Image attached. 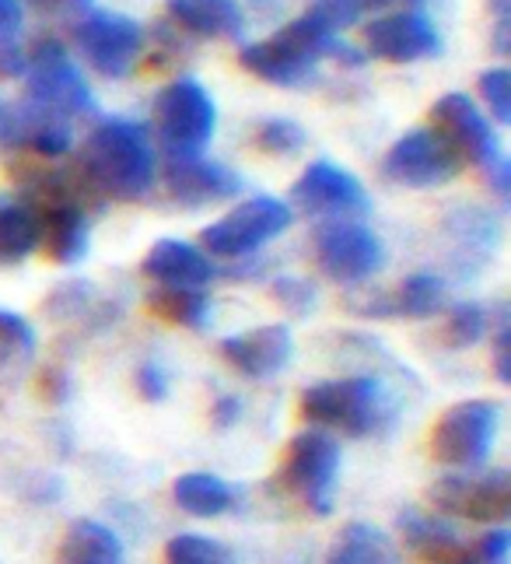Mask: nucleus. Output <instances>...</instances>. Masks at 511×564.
Instances as JSON below:
<instances>
[{
    "label": "nucleus",
    "mask_w": 511,
    "mask_h": 564,
    "mask_svg": "<svg viewBox=\"0 0 511 564\" xmlns=\"http://www.w3.org/2000/svg\"><path fill=\"white\" fill-rule=\"evenodd\" d=\"M81 180L102 200H144L159 183V154H154L151 130L123 116L98 120L81 151Z\"/></svg>",
    "instance_id": "f257e3e1"
},
{
    "label": "nucleus",
    "mask_w": 511,
    "mask_h": 564,
    "mask_svg": "<svg viewBox=\"0 0 511 564\" xmlns=\"http://www.w3.org/2000/svg\"><path fill=\"white\" fill-rule=\"evenodd\" d=\"M323 61H340L347 67L365 64V50H354L347 39L333 35L326 25H319L308 11L294 18L284 29H278L267 39L242 46L239 64L260 77L267 85L278 88H305L316 82Z\"/></svg>",
    "instance_id": "f03ea898"
},
{
    "label": "nucleus",
    "mask_w": 511,
    "mask_h": 564,
    "mask_svg": "<svg viewBox=\"0 0 511 564\" xmlns=\"http://www.w3.org/2000/svg\"><path fill=\"white\" fill-rule=\"evenodd\" d=\"M400 403L379 376H347L312 382L302 393V417L319 432H344L365 438L396 421Z\"/></svg>",
    "instance_id": "7ed1b4c3"
},
{
    "label": "nucleus",
    "mask_w": 511,
    "mask_h": 564,
    "mask_svg": "<svg viewBox=\"0 0 511 564\" xmlns=\"http://www.w3.org/2000/svg\"><path fill=\"white\" fill-rule=\"evenodd\" d=\"M151 130L168 162L204 159L218 133V106L196 77H175L154 95Z\"/></svg>",
    "instance_id": "20e7f679"
},
{
    "label": "nucleus",
    "mask_w": 511,
    "mask_h": 564,
    "mask_svg": "<svg viewBox=\"0 0 511 564\" xmlns=\"http://www.w3.org/2000/svg\"><path fill=\"white\" fill-rule=\"evenodd\" d=\"M431 127L456 148V154L466 162H474L487 186L498 193L501 200H508L511 193V165L504 144L498 138V127L490 123V116L474 102V95L466 91H448L431 109Z\"/></svg>",
    "instance_id": "39448f33"
},
{
    "label": "nucleus",
    "mask_w": 511,
    "mask_h": 564,
    "mask_svg": "<svg viewBox=\"0 0 511 564\" xmlns=\"http://www.w3.org/2000/svg\"><path fill=\"white\" fill-rule=\"evenodd\" d=\"M340 477V445L329 432H302L287 442L278 466V488L302 501L312 516L333 512V495H337Z\"/></svg>",
    "instance_id": "423d86ee"
},
{
    "label": "nucleus",
    "mask_w": 511,
    "mask_h": 564,
    "mask_svg": "<svg viewBox=\"0 0 511 564\" xmlns=\"http://www.w3.org/2000/svg\"><path fill=\"white\" fill-rule=\"evenodd\" d=\"M29 67H25V99L43 106L64 120H77V116L95 112V95L85 82L81 67H74L64 43L56 35H39L25 50Z\"/></svg>",
    "instance_id": "0eeeda50"
},
{
    "label": "nucleus",
    "mask_w": 511,
    "mask_h": 564,
    "mask_svg": "<svg viewBox=\"0 0 511 564\" xmlns=\"http://www.w3.org/2000/svg\"><path fill=\"white\" fill-rule=\"evenodd\" d=\"M501 432V406L494 400H459L431 427V456L456 474L487 463Z\"/></svg>",
    "instance_id": "6e6552de"
},
{
    "label": "nucleus",
    "mask_w": 511,
    "mask_h": 564,
    "mask_svg": "<svg viewBox=\"0 0 511 564\" xmlns=\"http://www.w3.org/2000/svg\"><path fill=\"white\" fill-rule=\"evenodd\" d=\"M291 218L294 214L284 200L260 193V197L235 204L218 221H210L200 231V246L207 257L242 260V257H252L256 249H263L267 242H273L281 231H287Z\"/></svg>",
    "instance_id": "1a4fd4ad"
},
{
    "label": "nucleus",
    "mask_w": 511,
    "mask_h": 564,
    "mask_svg": "<svg viewBox=\"0 0 511 564\" xmlns=\"http://www.w3.org/2000/svg\"><path fill=\"white\" fill-rule=\"evenodd\" d=\"M70 39L77 53H81V61L95 74L109 77V82L130 77L144 56V29L120 11H102V8L85 11L70 29Z\"/></svg>",
    "instance_id": "9d476101"
},
{
    "label": "nucleus",
    "mask_w": 511,
    "mask_h": 564,
    "mask_svg": "<svg viewBox=\"0 0 511 564\" xmlns=\"http://www.w3.org/2000/svg\"><path fill=\"white\" fill-rule=\"evenodd\" d=\"M463 172V159L456 154L435 127H417L385 151L382 176L392 186L406 189H438Z\"/></svg>",
    "instance_id": "9b49d317"
},
{
    "label": "nucleus",
    "mask_w": 511,
    "mask_h": 564,
    "mask_svg": "<svg viewBox=\"0 0 511 564\" xmlns=\"http://www.w3.org/2000/svg\"><path fill=\"white\" fill-rule=\"evenodd\" d=\"M319 270L344 288L376 278L385 263L382 239L361 221H323L312 236Z\"/></svg>",
    "instance_id": "f8f14e48"
},
{
    "label": "nucleus",
    "mask_w": 511,
    "mask_h": 564,
    "mask_svg": "<svg viewBox=\"0 0 511 564\" xmlns=\"http://www.w3.org/2000/svg\"><path fill=\"white\" fill-rule=\"evenodd\" d=\"M291 204L308 218L326 221H354L371 210L368 189L354 172L340 169L329 159H316L291 186Z\"/></svg>",
    "instance_id": "ddd939ff"
},
{
    "label": "nucleus",
    "mask_w": 511,
    "mask_h": 564,
    "mask_svg": "<svg viewBox=\"0 0 511 564\" xmlns=\"http://www.w3.org/2000/svg\"><path fill=\"white\" fill-rule=\"evenodd\" d=\"M445 39L427 11H385L365 25V56L382 64H421L435 61Z\"/></svg>",
    "instance_id": "4468645a"
},
{
    "label": "nucleus",
    "mask_w": 511,
    "mask_h": 564,
    "mask_svg": "<svg viewBox=\"0 0 511 564\" xmlns=\"http://www.w3.org/2000/svg\"><path fill=\"white\" fill-rule=\"evenodd\" d=\"M427 501L442 516H463L474 522H504L511 512V474H448L431 484Z\"/></svg>",
    "instance_id": "2eb2a0df"
},
{
    "label": "nucleus",
    "mask_w": 511,
    "mask_h": 564,
    "mask_svg": "<svg viewBox=\"0 0 511 564\" xmlns=\"http://www.w3.org/2000/svg\"><path fill=\"white\" fill-rule=\"evenodd\" d=\"M74 144L70 120L56 116L29 99H18L0 109V148L25 151L35 159H64Z\"/></svg>",
    "instance_id": "dca6fc26"
},
{
    "label": "nucleus",
    "mask_w": 511,
    "mask_h": 564,
    "mask_svg": "<svg viewBox=\"0 0 511 564\" xmlns=\"http://www.w3.org/2000/svg\"><path fill=\"white\" fill-rule=\"evenodd\" d=\"M218 355L225 358V365H231L235 372L246 379H273L291 365L294 337L284 323L256 326V329H246V334L225 337L218 344Z\"/></svg>",
    "instance_id": "f3484780"
},
{
    "label": "nucleus",
    "mask_w": 511,
    "mask_h": 564,
    "mask_svg": "<svg viewBox=\"0 0 511 564\" xmlns=\"http://www.w3.org/2000/svg\"><path fill=\"white\" fill-rule=\"evenodd\" d=\"M39 214V231H43V242L39 249H46V257L61 267H74L88 257L91 246V225H88V210L81 200L70 197H43L29 204Z\"/></svg>",
    "instance_id": "a211bd4d"
},
{
    "label": "nucleus",
    "mask_w": 511,
    "mask_h": 564,
    "mask_svg": "<svg viewBox=\"0 0 511 564\" xmlns=\"http://www.w3.org/2000/svg\"><path fill=\"white\" fill-rule=\"evenodd\" d=\"M165 193L168 200H175L186 210L196 207H210V204H225L242 193V176L231 172L221 162L210 159H186V162H165Z\"/></svg>",
    "instance_id": "6ab92c4d"
},
{
    "label": "nucleus",
    "mask_w": 511,
    "mask_h": 564,
    "mask_svg": "<svg viewBox=\"0 0 511 564\" xmlns=\"http://www.w3.org/2000/svg\"><path fill=\"white\" fill-rule=\"evenodd\" d=\"M144 278L154 281V288H207L218 278V267L193 242L183 239H159L141 263Z\"/></svg>",
    "instance_id": "aec40b11"
},
{
    "label": "nucleus",
    "mask_w": 511,
    "mask_h": 564,
    "mask_svg": "<svg viewBox=\"0 0 511 564\" xmlns=\"http://www.w3.org/2000/svg\"><path fill=\"white\" fill-rule=\"evenodd\" d=\"M168 22L196 39H242L246 11L239 0H165Z\"/></svg>",
    "instance_id": "412c9836"
},
{
    "label": "nucleus",
    "mask_w": 511,
    "mask_h": 564,
    "mask_svg": "<svg viewBox=\"0 0 511 564\" xmlns=\"http://www.w3.org/2000/svg\"><path fill=\"white\" fill-rule=\"evenodd\" d=\"M56 564H127L123 540L98 519H74L56 543Z\"/></svg>",
    "instance_id": "4be33fe9"
},
{
    "label": "nucleus",
    "mask_w": 511,
    "mask_h": 564,
    "mask_svg": "<svg viewBox=\"0 0 511 564\" xmlns=\"http://www.w3.org/2000/svg\"><path fill=\"white\" fill-rule=\"evenodd\" d=\"M323 564H400L396 540L371 522H347L329 543Z\"/></svg>",
    "instance_id": "5701e85b"
},
{
    "label": "nucleus",
    "mask_w": 511,
    "mask_h": 564,
    "mask_svg": "<svg viewBox=\"0 0 511 564\" xmlns=\"http://www.w3.org/2000/svg\"><path fill=\"white\" fill-rule=\"evenodd\" d=\"M172 501L180 505L186 516L218 519V516L231 512L235 505H239V491H235L228 480H221L218 474L193 470V474L175 477V484H172Z\"/></svg>",
    "instance_id": "b1692460"
},
{
    "label": "nucleus",
    "mask_w": 511,
    "mask_h": 564,
    "mask_svg": "<svg viewBox=\"0 0 511 564\" xmlns=\"http://www.w3.org/2000/svg\"><path fill=\"white\" fill-rule=\"evenodd\" d=\"M148 313L168 326L204 329L210 323L214 302L207 288H154L148 291Z\"/></svg>",
    "instance_id": "393cba45"
},
{
    "label": "nucleus",
    "mask_w": 511,
    "mask_h": 564,
    "mask_svg": "<svg viewBox=\"0 0 511 564\" xmlns=\"http://www.w3.org/2000/svg\"><path fill=\"white\" fill-rule=\"evenodd\" d=\"M389 295V316H403V319H431L448 308V284L438 274H410L400 281L396 291H385Z\"/></svg>",
    "instance_id": "a878e982"
},
{
    "label": "nucleus",
    "mask_w": 511,
    "mask_h": 564,
    "mask_svg": "<svg viewBox=\"0 0 511 564\" xmlns=\"http://www.w3.org/2000/svg\"><path fill=\"white\" fill-rule=\"evenodd\" d=\"M43 242L39 231V214L29 204H4L0 207V267L25 263Z\"/></svg>",
    "instance_id": "bb28decb"
},
{
    "label": "nucleus",
    "mask_w": 511,
    "mask_h": 564,
    "mask_svg": "<svg viewBox=\"0 0 511 564\" xmlns=\"http://www.w3.org/2000/svg\"><path fill=\"white\" fill-rule=\"evenodd\" d=\"M508 554H511V536L504 530H494L474 540L469 547L459 540H452L445 547L424 554L421 564H508Z\"/></svg>",
    "instance_id": "cd10ccee"
},
{
    "label": "nucleus",
    "mask_w": 511,
    "mask_h": 564,
    "mask_svg": "<svg viewBox=\"0 0 511 564\" xmlns=\"http://www.w3.org/2000/svg\"><path fill=\"white\" fill-rule=\"evenodd\" d=\"M490 329V308L480 302H456L445 308L442 340L448 351H469L477 347Z\"/></svg>",
    "instance_id": "c85d7f7f"
},
{
    "label": "nucleus",
    "mask_w": 511,
    "mask_h": 564,
    "mask_svg": "<svg viewBox=\"0 0 511 564\" xmlns=\"http://www.w3.org/2000/svg\"><path fill=\"white\" fill-rule=\"evenodd\" d=\"M165 564H235V551L218 536L180 533L165 543Z\"/></svg>",
    "instance_id": "c756f323"
},
{
    "label": "nucleus",
    "mask_w": 511,
    "mask_h": 564,
    "mask_svg": "<svg viewBox=\"0 0 511 564\" xmlns=\"http://www.w3.org/2000/svg\"><path fill=\"white\" fill-rule=\"evenodd\" d=\"M400 536L410 551H417V557L431 554V551H438L445 547V543L452 540H459L456 530L448 527V522L442 516H424V512H414V509H406L400 512Z\"/></svg>",
    "instance_id": "7c9ffc66"
},
{
    "label": "nucleus",
    "mask_w": 511,
    "mask_h": 564,
    "mask_svg": "<svg viewBox=\"0 0 511 564\" xmlns=\"http://www.w3.org/2000/svg\"><path fill=\"white\" fill-rule=\"evenodd\" d=\"M256 148L270 159H291L308 144V133L298 120H284V116H273V120H263L252 133Z\"/></svg>",
    "instance_id": "2f4dec72"
},
{
    "label": "nucleus",
    "mask_w": 511,
    "mask_h": 564,
    "mask_svg": "<svg viewBox=\"0 0 511 564\" xmlns=\"http://www.w3.org/2000/svg\"><path fill=\"white\" fill-rule=\"evenodd\" d=\"M448 228H452V239H456L459 246H466V249H474V252L494 249L498 246V231H501L498 221L480 207H466L459 214H452Z\"/></svg>",
    "instance_id": "473e14b6"
},
{
    "label": "nucleus",
    "mask_w": 511,
    "mask_h": 564,
    "mask_svg": "<svg viewBox=\"0 0 511 564\" xmlns=\"http://www.w3.org/2000/svg\"><path fill=\"white\" fill-rule=\"evenodd\" d=\"M88 308H95L91 281H67V284L50 291L43 313L50 319H81V316H88Z\"/></svg>",
    "instance_id": "72a5a7b5"
},
{
    "label": "nucleus",
    "mask_w": 511,
    "mask_h": 564,
    "mask_svg": "<svg viewBox=\"0 0 511 564\" xmlns=\"http://www.w3.org/2000/svg\"><path fill=\"white\" fill-rule=\"evenodd\" d=\"M270 299L278 302L287 316L305 319V316L312 313V308H316L319 291H316V284L305 281V278L284 274V278H273V281H270Z\"/></svg>",
    "instance_id": "f704fd0d"
},
{
    "label": "nucleus",
    "mask_w": 511,
    "mask_h": 564,
    "mask_svg": "<svg viewBox=\"0 0 511 564\" xmlns=\"http://www.w3.org/2000/svg\"><path fill=\"white\" fill-rule=\"evenodd\" d=\"M483 106L490 112V123L494 127H508L511 123V70L508 67H490L480 74L477 82Z\"/></svg>",
    "instance_id": "c9c22d12"
},
{
    "label": "nucleus",
    "mask_w": 511,
    "mask_h": 564,
    "mask_svg": "<svg viewBox=\"0 0 511 564\" xmlns=\"http://www.w3.org/2000/svg\"><path fill=\"white\" fill-rule=\"evenodd\" d=\"M35 351V329L25 316L0 308V361H14Z\"/></svg>",
    "instance_id": "e433bc0d"
},
{
    "label": "nucleus",
    "mask_w": 511,
    "mask_h": 564,
    "mask_svg": "<svg viewBox=\"0 0 511 564\" xmlns=\"http://www.w3.org/2000/svg\"><path fill=\"white\" fill-rule=\"evenodd\" d=\"M368 4L365 0H316V4L308 8V14L316 18L319 25H326L333 35H340L347 29H354L365 18Z\"/></svg>",
    "instance_id": "4c0bfd02"
},
{
    "label": "nucleus",
    "mask_w": 511,
    "mask_h": 564,
    "mask_svg": "<svg viewBox=\"0 0 511 564\" xmlns=\"http://www.w3.org/2000/svg\"><path fill=\"white\" fill-rule=\"evenodd\" d=\"M144 50H148V64L151 67H168L175 61H183L189 53L186 39L175 25H154L151 35H144Z\"/></svg>",
    "instance_id": "58836bf2"
},
{
    "label": "nucleus",
    "mask_w": 511,
    "mask_h": 564,
    "mask_svg": "<svg viewBox=\"0 0 511 564\" xmlns=\"http://www.w3.org/2000/svg\"><path fill=\"white\" fill-rule=\"evenodd\" d=\"M25 32V4L22 0H0V46L22 43Z\"/></svg>",
    "instance_id": "ea45409f"
},
{
    "label": "nucleus",
    "mask_w": 511,
    "mask_h": 564,
    "mask_svg": "<svg viewBox=\"0 0 511 564\" xmlns=\"http://www.w3.org/2000/svg\"><path fill=\"white\" fill-rule=\"evenodd\" d=\"M137 389L148 403H162L168 397V376L159 365H141L137 368Z\"/></svg>",
    "instance_id": "a19ab883"
},
{
    "label": "nucleus",
    "mask_w": 511,
    "mask_h": 564,
    "mask_svg": "<svg viewBox=\"0 0 511 564\" xmlns=\"http://www.w3.org/2000/svg\"><path fill=\"white\" fill-rule=\"evenodd\" d=\"M32 11L46 14V18H67V14H77V11H91V0H22Z\"/></svg>",
    "instance_id": "79ce46f5"
},
{
    "label": "nucleus",
    "mask_w": 511,
    "mask_h": 564,
    "mask_svg": "<svg viewBox=\"0 0 511 564\" xmlns=\"http://www.w3.org/2000/svg\"><path fill=\"white\" fill-rule=\"evenodd\" d=\"M494 372L501 382H511V326L508 323H501L494 337Z\"/></svg>",
    "instance_id": "37998d69"
},
{
    "label": "nucleus",
    "mask_w": 511,
    "mask_h": 564,
    "mask_svg": "<svg viewBox=\"0 0 511 564\" xmlns=\"http://www.w3.org/2000/svg\"><path fill=\"white\" fill-rule=\"evenodd\" d=\"M35 389H39V397H46L50 403L64 400L67 397V372H61V368H46V372L39 376Z\"/></svg>",
    "instance_id": "c03bdc74"
},
{
    "label": "nucleus",
    "mask_w": 511,
    "mask_h": 564,
    "mask_svg": "<svg viewBox=\"0 0 511 564\" xmlns=\"http://www.w3.org/2000/svg\"><path fill=\"white\" fill-rule=\"evenodd\" d=\"M239 414H242V403L235 397H221L218 403H214L210 421H214V427H231L235 421H239Z\"/></svg>",
    "instance_id": "a18cd8bd"
},
{
    "label": "nucleus",
    "mask_w": 511,
    "mask_h": 564,
    "mask_svg": "<svg viewBox=\"0 0 511 564\" xmlns=\"http://www.w3.org/2000/svg\"><path fill=\"white\" fill-rule=\"evenodd\" d=\"M494 53L498 56L511 53V18H501V22H494Z\"/></svg>",
    "instance_id": "49530a36"
},
{
    "label": "nucleus",
    "mask_w": 511,
    "mask_h": 564,
    "mask_svg": "<svg viewBox=\"0 0 511 564\" xmlns=\"http://www.w3.org/2000/svg\"><path fill=\"white\" fill-rule=\"evenodd\" d=\"M490 11H494V22L511 18V0H490Z\"/></svg>",
    "instance_id": "de8ad7c7"
},
{
    "label": "nucleus",
    "mask_w": 511,
    "mask_h": 564,
    "mask_svg": "<svg viewBox=\"0 0 511 564\" xmlns=\"http://www.w3.org/2000/svg\"><path fill=\"white\" fill-rule=\"evenodd\" d=\"M365 4H368V11H371V8H385V0H365Z\"/></svg>",
    "instance_id": "09e8293b"
}]
</instances>
